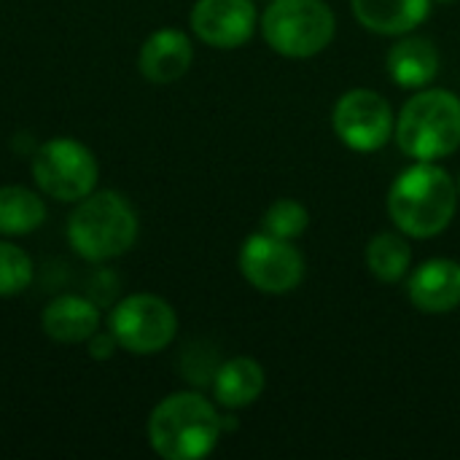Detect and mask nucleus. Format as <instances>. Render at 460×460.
Listing matches in <instances>:
<instances>
[{"label": "nucleus", "instance_id": "nucleus-12", "mask_svg": "<svg viewBox=\"0 0 460 460\" xmlns=\"http://www.w3.org/2000/svg\"><path fill=\"white\" fill-rule=\"evenodd\" d=\"M410 302L429 315L453 313L460 305V264L453 259H429L423 261L410 283Z\"/></svg>", "mask_w": 460, "mask_h": 460}, {"label": "nucleus", "instance_id": "nucleus-10", "mask_svg": "<svg viewBox=\"0 0 460 460\" xmlns=\"http://www.w3.org/2000/svg\"><path fill=\"white\" fill-rule=\"evenodd\" d=\"M189 19L194 35L213 49H237L256 30V8L251 0H197Z\"/></svg>", "mask_w": 460, "mask_h": 460}, {"label": "nucleus", "instance_id": "nucleus-22", "mask_svg": "<svg viewBox=\"0 0 460 460\" xmlns=\"http://www.w3.org/2000/svg\"><path fill=\"white\" fill-rule=\"evenodd\" d=\"M431 3H453V0H431Z\"/></svg>", "mask_w": 460, "mask_h": 460}, {"label": "nucleus", "instance_id": "nucleus-1", "mask_svg": "<svg viewBox=\"0 0 460 460\" xmlns=\"http://www.w3.org/2000/svg\"><path fill=\"white\" fill-rule=\"evenodd\" d=\"M458 210V183L434 162L407 167L388 189V216L407 237L442 234Z\"/></svg>", "mask_w": 460, "mask_h": 460}, {"label": "nucleus", "instance_id": "nucleus-18", "mask_svg": "<svg viewBox=\"0 0 460 460\" xmlns=\"http://www.w3.org/2000/svg\"><path fill=\"white\" fill-rule=\"evenodd\" d=\"M367 267L383 283H399L412 267V248L396 232H383L367 245Z\"/></svg>", "mask_w": 460, "mask_h": 460}, {"label": "nucleus", "instance_id": "nucleus-8", "mask_svg": "<svg viewBox=\"0 0 460 460\" xmlns=\"http://www.w3.org/2000/svg\"><path fill=\"white\" fill-rule=\"evenodd\" d=\"M337 137L353 151H377L396 132L394 108L375 89H350L345 92L332 116Z\"/></svg>", "mask_w": 460, "mask_h": 460}, {"label": "nucleus", "instance_id": "nucleus-7", "mask_svg": "<svg viewBox=\"0 0 460 460\" xmlns=\"http://www.w3.org/2000/svg\"><path fill=\"white\" fill-rule=\"evenodd\" d=\"M108 329L121 350L135 356H154L175 340L178 315L162 296L132 294L113 307Z\"/></svg>", "mask_w": 460, "mask_h": 460}, {"label": "nucleus", "instance_id": "nucleus-20", "mask_svg": "<svg viewBox=\"0 0 460 460\" xmlns=\"http://www.w3.org/2000/svg\"><path fill=\"white\" fill-rule=\"evenodd\" d=\"M32 259L13 243L0 240V299L16 296L32 283Z\"/></svg>", "mask_w": 460, "mask_h": 460}, {"label": "nucleus", "instance_id": "nucleus-5", "mask_svg": "<svg viewBox=\"0 0 460 460\" xmlns=\"http://www.w3.org/2000/svg\"><path fill=\"white\" fill-rule=\"evenodd\" d=\"M337 19L323 0H272L261 16V35L288 59H310L334 40Z\"/></svg>", "mask_w": 460, "mask_h": 460}, {"label": "nucleus", "instance_id": "nucleus-4", "mask_svg": "<svg viewBox=\"0 0 460 460\" xmlns=\"http://www.w3.org/2000/svg\"><path fill=\"white\" fill-rule=\"evenodd\" d=\"M396 143L402 154L418 162H434L460 148V97L450 89H426L407 100L396 119Z\"/></svg>", "mask_w": 460, "mask_h": 460}, {"label": "nucleus", "instance_id": "nucleus-17", "mask_svg": "<svg viewBox=\"0 0 460 460\" xmlns=\"http://www.w3.org/2000/svg\"><path fill=\"white\" fill-rule=\"evenodd\" d=\"M46 221L43 199L24 186H0V234L22 237Z\"/></svg>", "mask_w": 460, "mask_h": 460}, {"label": "nucleus", "instance_id": "nucleus-6", "mask_svg": "<svg viewBox=\"0 0 460 460\" xmlns=\"http://www.w3.org/2000/svg\"><path fill=\"white\" fill-rule=\"evenodd\" d=\"M100 164L75 137H51L32 156V181L57 202H78L97 186Z\"/></svg>", "mask_w": 460, "mask_h": 460}, {"label": "nucleus", "instance_id": "nucleus-23", "mask_svg": "<svg viewBox=\"0 0 460 460\" xmlns=\"http://www.w3.org/2000/svg\"><path fill=\"white\" fill-rule=\"evenodd\" d=\"M458 194H460V181H458Z\"/></svg>", "mask_w": 460, "mask_h": 460}, {"label": "nucleus", "instance_id": "nucleus-9", "mask_svg": "<svg viewBox=\"0 0 460 460\" xmlns=\"http://www.w3.org/2000/svg\"><path fill=\"white\" fill-rule=\"evenodd\" d=\"M240 272L261 294H291L305 278V259L291 240L259 232L240 248Z\"/></svg>", "mask_w": 460, "mask_h": 460}, {"label": "nucleus", "instance_id": "nucleus-19", "mask_svg": "<svg viewBox=\"0 0 460 460\" xmlns=\"http://www.w3.org/2000/svg\"><path fill=\"white\" fill-rule=\"evenodd\" d=\"M307 226H310V213L296 199L272 202L261 218V229L272 237H280V240H296L299 234L307 232Z\"/></svg>", "mask_w": 460, "mask_h": 460}, {"label": "nucleus", "instance_id": "nucleus-11", "mask_svg": "<svg viewBox=\"0 0 460 460\" xmlns=\"http://www.w3.org/2000/svg\"><path fill=\"white\" fill-rule=\"evenodd\" d=\"M191 62H194V46L189 35L178 27H159L156 32H151L143 40L137 57V67L143 78L154 84H172L183 78Z\"/></svg>", "mask_w": 460, "mask_h": 460}, {"label": "nucleus", "instance_id": "nucleus-15", "mask_svg": "<svg viewBox=\"0 0 460 460\" xmlns=\"http://www.w3.org/2000/svg\"><path fill=\"white\" fill-rule=\"evenodd\" d=\"M267 388V375L259 361L248 356L229 358L213 375V396L226 410H243L253 404Z\"/></svg>", "mask_w": 460, "mask_h": 460}, {"label": "nucleus", "instance_id": "nucleus-16", "mask_svg": "<svg viewBox=\"0 0 460 460\" xmlns=\"http://www.w3.org/2000/svg\"><path fill=\"white\" fill-rule=\"evenodd\" d=\"M356 19L380 35H407L426 22L431 0H350Z\"/></svg>", "mask_w": 460, "mask_h": 460}, {"label": "nucleus", "instance_id": "nucleus-13", "mask_svg": "<svg viewBox=\"0 0 460 460\" xmlns=\"http://www.w3.org/2000/svg\"><path fill=\"white\" fill-rule=\"evenodd\" d=\"M102 315L100 307L84 296L75 294H62L54 302L46 305L43 315H40V326L43 332L62 345H81L89 342L92 334L100 332Z\"/></svg>", "mask_w": 460, "mask_h": 460}, {"label": "nucleus", "instance_id": "nucleus-2", "mask_svg": "<svg viewBox=\"0 0 460 460\" xmlns=\"http://www.w3.org/2000/svg\"><path fill=\"white\" fill-rule=\"evenodd\" d=\"M224 420L216 407L191 391L162 399L148 418V442L164 460H197L210 456L221 439Z\"/></svg>", "mask_w": 460, "mask_h": 460}, {"label": "nucleus", "instance_id": "nucleus-3", "mask_svg": "<svg viewBox=\"0 0 460 460\" xmlns=\"http://www.w3.org/2000/svg\"><path fill=\"white\" fill-rule=\"evenodd\" d=\"M137 240V216L119 191H92L67 218V243L86 261H108Z\"/></svg>", "mask_w": 460, "mask_h": 460}, {"label": "nucleus", "instance_id": "nucleus-14", "mask_svg": "<svg viewBox=\"0 0 460 460\" xmlns=\"http://www.w3.org/2000/svg\"><path fill=\"white\" fill-rule=\"evenodd\" d=\"M391 81L404 89H420L439 73V49L423 35H407L388 51Z\"/></svg>", "mask_w": 460, "mask_h": 460}, {"label": "nucleus", "instance_id": "nucleus-21", "mask_svg": "<svg viewBox=\"0 0 460 460\" xmlns=\"http://www.w3.org/2000/svg\"><path fill=\"white\" fill-rule=\"evenodd\" d=\"M89 353H92V358H97V361H105V358H111L113 356V350L119 348V342H116V337L111 334V329L102 334V332H97V334H92L89 337Z\"/></svg>", "mask_w": 460, "mask_h": 460}]
</instances>
